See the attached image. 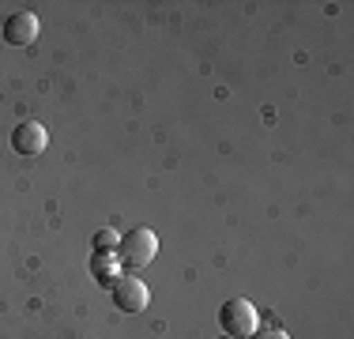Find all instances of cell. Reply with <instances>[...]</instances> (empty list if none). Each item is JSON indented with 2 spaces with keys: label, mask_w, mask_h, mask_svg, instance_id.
Instances as JSON below:
<instances>
[{
  "label": "cell",
  "mask_w": 354,
  "mask_h": 339,
  "mask_svg": "<svg viewBox=\"0 0 354 339\" xmlns=\"http://www.w3.org/2000/svg\"><path fill=\"white\" fill-rule=\"evenodd\" d=\"M218 324H223V336L249 339V336L260 328L257 305L245 302V298H230V302H223V309H218Z\"/></svg>",
  "instance_id": "7a4b0ae2"
},
{
  "label": "cell",
  "mask_w": 354,
  "mask_h": 339,
  "mask_svg": "<svg viewBox=\"0 0 354 339\" xmlns=\"http://www.w3.org/2000/svg\"><path fill=\"white\" fill-rule=\"evenodd\" d=\"M38 38V15L35 12H15L4 19V42L8 46H30Z\"/></svg>",
  "instance_id": "5b68a950"
},
{
  "label": "cell",
  "mask_w": 354,
  "mask_h": 339,
  "mask_svg": "<svg viewBox=\"0 0 354 339\" xmlns=\"http://www.w3.org/2000/svg\"><path fill=\"white\" fill-rule=\"evenodd\" d=\"M223 339H234V336H223Z\"/></svg>",
  "instance_id": "ba28073f"
},
{
  "label": "cell",
  "mask_w": 354,
  "mask_h": 339,
  "mask_svg": "<svg viewBox=\"0 0 354 339\" xmlns=\"http://www.w3.org/2000/svg\"><path fill=\"white\" fill-rule=\"evenodd\" d=\"M113 257L121 260L129 271L147 268L151 260L158 257V237H155V230H147V226H132L129 234H121V245H117Z\"/></svg>",
  "instance_id": "6da1fadb"
},
{
  "label": "cell",
  "mask_w": 354,
  "mask_h": 339,
  "mask_svg": "<svg viewBox=\"0 0 354 339\" xmlns=\"http://www.w3.org/2000/svg\"><path fill=\"white\" fill-rule=\"evenodd\" d=\"M46 147H49V132H46V125H38V121H23V125H15V129H12V151H15V155H23V158H38Z\"/></svg>",
  "instance_id": "277c9868"
},
{
  "label": "cell",
  "mask_w": 354,
  "mask_h": 339,
  "mask_svg": "<svg viewBox=\"0 0 354 339\" xmlns=\"http://www.w3.org/2000/svg\"><path fill=\"white\" fill-rule=\"evenodd\" d=\"M113 291V305L121 313H143L147 309V302H151V291H147V283L136 275H117V283L109 286Z\"/></svg>",
  "instance_id": "3957f363"
},
{
  "label": "cell",
  "mask_w": 354,
  "mask_h": 339,
  "mask_svg": "<svg viewBox=\"0 0 354 339\" xmlns=\"http://www.w3.org/2000/svg\"><path fill=\"white\" fill-rule=\"evenodd\" d=\"M249 339H290V336H286V328H279L275 320H268V324L257 328V332H252Z\"/></svg>",
  "instance_id": "52a82bcc"
},
{
  "label": "cell",
  "mask_w": 354,
  "mask_h": 339,
  "mask_svg": "<svg viewBox=\"0 0 354 339\" xmlns=\"http://www.w3.org/2000/svg\"><path fill=\"white\" fill-rule=\"evenodd\" d=\"M117 245H121V234L109 230V226L95 230V237H91V249H95V253H117Z\"/></svg>",
  "instance_id": "8992f818"
}]
</instances>
